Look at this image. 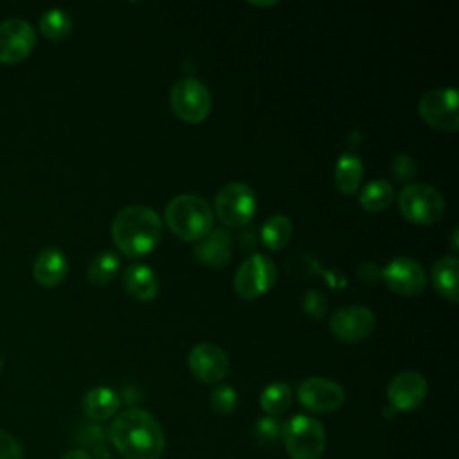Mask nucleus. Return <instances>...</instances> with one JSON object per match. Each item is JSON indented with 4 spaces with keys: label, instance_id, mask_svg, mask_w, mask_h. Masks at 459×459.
Wrapping results in <instances>:
<instances>
[{
    "label": "nucleus",
    "instance_id": "1",
    "mask_svg": "<svg viewBox=\"0 0 459 459\" xmlns=\"http://www.w3.org/2000/svg\"><path fill=\"white\" fill-rule=\"evenodd\" d=\"M108 437L124 459H161L165 434L154 416L143 409L131 407L115 416Z\"/></svg>",
    "mask_w": 459,
    "mask_h": 459
},
{
    "label": "nucleus",
    "instance_id": "2",
    "mask_svg": "<svg viewBox=\"0 0 459 459\" xmlns=\"http://www.w3.org/2000/svg\"><path fill=\"white\" fill-rule=\"evenodd\" d=\"M111 237L124 256L140 258L158 246L161 238V219L149 206H126L113 219Z\"/></svg>",
    "mask_w": 459,
    "mask_h": 459
},
{
    "label": "nucleus",
    "instance_id": "3",
    "mask_svg": "<svg viewBox=\"0 0 459 459\" xmlns=\"http://www.w3.org/2000/svg\"><path fill=\"white\" fill-rule=\"evenodd\" d=\"M213 217L208 201L195 194L176 195L163 210L167 228L185 242H199L206 237L213 230Z\"/></svg>",
    "mask_w": 459,
    "mask_h": 459
},
{
    "label": "nucleus",
    "instance_id": "4",
    "mask_svg": "<svg viewBox=\"0 0 459 459\" xmlns=\"http://www.w3.org/2000/svg\"><path fill=\"white\" fill-rule=\"evenodd\" d=\"M281 439L290 459H321L326 448L323 423L307 414H294L281 427Z\"/></svg>",
    "mask_w": 459,
    "mask_h": 459
},
{
    "label": "nucleus",
    "instance_id": "5",
    "mask_svg": "<svg viewBox=\"0 0 459 459\" xmlns=\"http://www.w3.org/2000/svg\"><path fill=\"white\" fill-rule=\"evenodd\" d=\"M212 210L224 226L244 228L256 213V194L247 183H226L217 192Z\"/></svg>",
    "mask_w": 459,
    "mask_h": 459
},
{
    "label": "nucleus",
    "instance_id": "6",
    "mask_svg": "<svg viewBox=\"0 0 459 459\" xmlns=\"http://www.w3.org/2000/svg\"><path fill=\"white\" fill-rule=\"evenodd\" d=\"M170 109L186 124L206 120L212 111V95L204 82L195 77H183L174 82L169 93Z\"/></svg>",
    "mask_w": 459,
    "mask_h": 459
},
{
    "label": "nucleus",
    "instance_id": "7",
    "mask_svg": "<svg viewBox=\"0 0 459 459\" xmlns=\"http://www.w3.org/2000/svg\"><path fill=\"white\" fill-rule=\"evenodd\" d=\"M398 208L414 224H432L441 219L445 199L439 190L427 183H409L398 194Z\"/></svg>",
    "mask_w": 459,
    "mask_h": 459
},
{
    "label": "nucleus",
    "instance_id": "8",
    "mask_svg": "<svg viewBox=\"0 0 459 459\" xmlns=\"http://www.w3.org/2000/svg\"><path fill=\"white\" fill-rule=\"evenodd\" d=\"M276 283V265L262 253L247 256L237 269L233 287L238 298L251 301L264 296Z\"/></svg>",
    "mask_w": 459,
    "mask_h": 459
},
{
    "label": "nucleus",
    "instance_id": "9",
    "mask_svg": "<svg viewBox=\"0 0 459 459\" xmlns=\"http://www.w3.org/2000/svg\"><path fill=\"white\" fill-rule=\"evenodd\" d=\"M457 91L454 88H434L421 95L418 109L421 118L434 129L455 133L459 127Z\"/></svg>",
    "mask_w": 459,
    "mask_h": 459
},
{
    "label": "nucleus",
    "instance_id": "10",
    "mask_svg": "<svg viewBox=\"0 0 459 459\" xmlns=\"http://www.w3.org/2000/svg\"><path fill=\"white\" fill-rule=\"evenodd\" d=\"M344 387L325 377H310L298 385V402L316 414L335 412L344 403Z\"/></svg>",
    "mask_w": 459,
    "mask_h": 459
},
{
    "label": "nucleus",
    "instance_id": "11",
    "mask_svg": "<svg viewBox=\"0 0 459 459\" xmlns=\"http://www.w3.org/2000/svg\"><path fill=\"white\" fill-rule=\"evenodd\" d=\"M36 47L34 27L22 18H9L0 23V63L18 65Z\"/></svg>",
    "mask_w": 459,
    "mask_h": 459
},
{
    "label": "nucleus",
    "instance_id": "12",
    "mask_svg": "<svg viewBox=\"0 0 459 459\" xmlns=\"http://www.w3.org/2000/svg\"><path fill=\"white\" fill-rule=\"evenodd\" d=\"M375 314L364 305H350L335 310L330 317V332L346 344H355L369 337L375 330Z\"/></svg>",
    "mask_w": 459,
    "mask_h": 459
},
{
    "label": "nucleus",
    "instance_id": "13",
    "mask_svg": "<svg viewBox=\"0 0 459 459\" xmlns=\"http://www.w3.org/2000/svg\"><path fill=\"white\" fill-rule=\"evenodd\" d=\"M385 285L402 296H418L427 287V273L420 262L411 256H394L380 269Z\"/></svg>",
    "mask_w": 459,
    "mask_h": 459
},
{
    "label": "nucleus",
    "instance_id": "14",
    "mask_svg": "<svg viewBox=\"0 0 459 459\" xmlns=\"http://www.w3.org/2000/svg\"><path fill=\"white\" fill-rule=\"evenodd\" d=\"M427 378L414 369L394 375L387 385V403L396 412H407L418 409L427 396Z\"/></svg>",
    "mask_w": 459,
    "mask_h": 459
},
{
    "label": "nucleus",
    "instance_id": "15",
    "mask_svg": "<svg viewBox=\"0 0 459 459\" xmlns=\"http://www.w3.org/2000/svg\"><path fill=\"white\" fill-rule=\"evenodd\" d=\"M188 368L192 375L204 384L221 382L230 369V359L222 348L213 342H199L188 353Z\"/></svg>",
    "mask_w": 459,
    "mask_h": 459
},
{
    "label": "nucleus",
    "instance_id": "16",
    "mask_svg": "<svg viewBox=\"0 0 459 459\" xmlns=\"http://www.w3.org/2000/svg\"><path fill=\"white\" fill-rule=\"evenodd\" d=\"M194 255L199 264L221 269L230 262L231 256V235L224 228H213L206 237H203L195 247Z\"/></svg>",
    "mask_w": 459,
    "mask_h": 459
},
{
    "label": "nucleus",
    "instance_id": "17",
    "mask_svg": "<svg viewBox=\"0 0 459 459\" xmlns=\"http://www.w3.org/2000/svg\"><path fill=\"white\" fill-rule=\"evenodd\" d=\"M68 273V260L63 251L56 247H45L41 249L32 264V276L36 283H39L45 289L57 287Z\"/></svg>",
    "mask_w": 459,
    "mask_h": 459
},
{
    "label": "nucleus",
    "instance_id": "18",
    "mask_svg": "<svg viewBox=\"0 0 459 459\" xmlns=\"http://www.w3.org/2000/svg\"><path fill=\"white\" fill-rule=\"evenodd\" d=\"M124 289L136 301H152L158 296L160 281L147 264H131L122 276Z\"/></svg>",
    "mask_w": 459,
    "mask_h": 459
},
{
    "label": "nucleus",
    "instance_id": "19",
    "mask_svg": "<svg viewBox=\"0 0 459 459\" xmlns=\"http://www.w3.org/2000/svg\"><path fill=\"white\" fill-rule=\"evenodd\" d=\"M118 407L120 396L108 385H97L90 389L82 398V414L93 423L113 418L118 412Z\"/></svg>",
    "mask_w": 459,
    "mask_h": 459
},
{
    "label": "nucleus",
    "instance_id": "20",
    "mask_svg": "<svg viewBox=\"0 0 459 459\" xmlns=\"http://www.w3.org/2000/svg\"><path fill=\"white\" fill-rule=\"evenodd\" d=\"M364 165L357 154L342 152L333 169V183L341 194L351 195L359 190Z\"/></svg>",
    "mask_w": 459,
    "mask_h": 459
},
{
    "label": "nucleus",
    "instance_id": "21",
    "mask_svg": "<svg viewBox=\"0 0 459 459\" xmlns=\"http://www.w3.org/2000/svg\"><path fill=\"white\" fill-rule=\"evenodd\" d=\"M457 258L455 255H448L439 258L430 273L434 289L448 301H457Z\"/></svg>",
    "mask_w": 459,
    "mask_h": 459
},
{
    "label": "nucleus",
    "instance_id": "22",
    "mask_svg": "<svg viewBox=\"0 0 459 459\" xmlns=\"http://www.w3.org/2000/svg\"><path fill=\"white\" fill-rule=\"evenodd\" d=\"M292 237V221L283 213L271 215L260 228V240L269 251L283 249Z\"/></svg>",
    "mask_w": 459,
    "mask_h": 459
},
{
    "label": "nucleus",
    "instance_id": "23",
    "mask_svg": "<svg viewBox=\"0 0 459 459\" xmlns=\"http://www.w3.org/2000/svg\"><path fill=\"white\" fill-rule=\"evenodd\" d=\"M394 192L385 179H371L359 192V204L369 213L384 212L393 203Z\"/></svg>",
    "mask_w": 459,
    "mask_h": 459
},
{
    "label": "nucleus",
    "instance_id": "24",
    "mask_svg": "<svg viewBox=\"0 0 459 459\" xmlns=\"http://www.w3.org/2000/svg\"><path fill=\"white\" fill-rule=\"evenodd\" d=\"M292 391L287 382H273L265 385L258 396V403L267 416H278L289 409Z\"/></svg>",
    "mask_w": 459,
    "mask_h": 459
},
{
    "label": "nucleus",
    "instance_id": "25",
    "mask_svg": "<svg viewBox=\"0 0 459 459\" xmlns=\"http://www.w3.org/2000/svg\"><path fill=\"white\" fill-rule=\"evenodd\" d=\"M72 18L66 11L54 7L41 14L39 18V32L50 41H61L72 32Z\"/></svg>",
    "mask_w": 459,
    "mask_h": 459
},
{
    "label": "nucleus",
    "instance_id": "26",
    "mask_svg": "<svg viewBox=\"0 0 459 459\" xmlns=\"http://www.w3.org/2000/svg\"><path fill=\"white\" fill-rule=\"evenodd\" d=\"M120 260L113 251H100L88 265V281L95 287L108 285L118 273Z\"/></svg>",
    "mask_w": 459,
    "mask_h": 459
},
{
    "label": "nucleus",
    "instance_id": "27",
    "mask_svg": "<svg viewBox=\"0 0 459 459\" xmlns=\"http://www.w3.org/2000/svg\"><path fill=\"white\" fill-rule=\"evenodd\" d=\"M237 391L231 387V385H226V384H221V385H215L210 393V405L215 412L222 414V416H228L235 411L237 407Z\"/></svg>",
    "mask_w": 459,
    "mask_h": 459
},
{
    "label": "nucleus",
    "instance_id": "28",
    "mask_svg": "<svg viewBox=\"0 0 459 459\" xmlns=\"http://www.w3.org/2000/svg\"><path fill=\"white\" fill-rule=\"evenodd\" d=\"M77 441L82 443L84 446H91L97 459H109V452L104 446V430L99 425L90 423L81 427L77 434Z\"/></svg>",
    "mask_w": 459,
    "mask_h": 459
},
{
    "label": "nucleus",
    "instance_id": "29",
    "mask_svg": "<svg viewBox=\"0 0 459 459\" xmlns=\"http://www.w3.org/2000/svg\"><path fill=\"white\" fill-rule=\"evenodd\" d=\"M253 432L260 445L271 446L281 437V425L274 416H264L255 423Z\"/></svg>",
    "mask_w": 459,
    "mask_h": 459
},
{
    "label": "nucleus",
    "instance_id": "30",
    "mask_svg": "<svg viewBox=\"0 0 459 459\" xmlns=\"http://www.w3.org/2000/svg\"><path fill=\"white\" fill-rule=\"evenodd\" d=\"M301 307L305 314L312 319H323L328 312V301L326 296L321 290L308 289L301 298Z\"/></svg>",
    "mask_w": 459,
    "mask_h": 459
},
{
    "label": "nucleus",
    "instance_id": "31",
    "mask_svg": "<svg viewBox=\"0 0 459 459\" xmlns=\"http://www.w3.org/2000/svg\"><path fill=\"white\" fill-rule=\"evenodd\" d=\"M416 170H418V165H416L414 158L409 154H398L391 161V174L398 183L409 185V181L414 178Z\"/></svg>",
    "mask_w": 459,
    "mask_h": 459
},
{
    "label": "nucleus",
    "instance_id": "32",
    "mask_svg": "<svg viewBox=\"0 0 459 459\" xmlns=\"http://www.w3.org/2000/svg\"><path fill=\"white\" fill-rule=\"evenodd\" d=\"M0 459H23L22 445L4 429H0Z\"/></svg>",
    "mask_w": 459,
    "mask_h": 459
},
{
    "label": "nucleus",
    "instance_id": "33",
    "mask_svg": "<svg viewBox=\"0 0 459 459\" xmlns=\"http://www.w3.org/2000/svg\"><path fill=\"white\" fill-rule=\"evenodd\" d=\"M368 269H369V271H366V273L357 271L359 278H360L364 283H373V281H377V280L380 278V269H378L375 264H369V262H368Z\"/></svg>",
    "mask_w": 459,
    "mask_h": 459
},
{
    "label": "nucleus",
    "instance_id": "34",
    "mask_svg": "<svg viewBox=\"0 0 459 459\" xmlns=\"http://www.w3.org/2000/svg\"><path fill=\"white\" fill-rule=\"evenodd\" d=\"M61 459H93V457L84 448H74V450H68L66 454H63Z\"/></svg>",
    "mask_w": 459,
    "mask_h": 459
},
{
    "label": "nucleus",
    "instance_id": "35",
    "mask_svg": "<svg viewBox=\"0 0 459 459\" xmlns=\"http://www.w3.org/2000/svg\"><path fill=\"white\" fill-rule=\"evenodd\" d=\"M452 249L457 251V230H454V233H452Z\"/></svg>",
    "mask_w": 459,
    "mask_h": 459
},
{
    "label": "nucleus",
    "instance_id": "36",
    "mask_svg": "<svg viewBox=\"0 0 459 459\" xmlns=\"http://www.w3.org/2000/svg\"><path fill=\"white\" fill-rule=\"evenodd\" d=\"M2 368H4V362H2V359H0V371H2Z\"/></svg>",
    "mask_w": 459,
    "mask_h": 459
}]
</instances>
